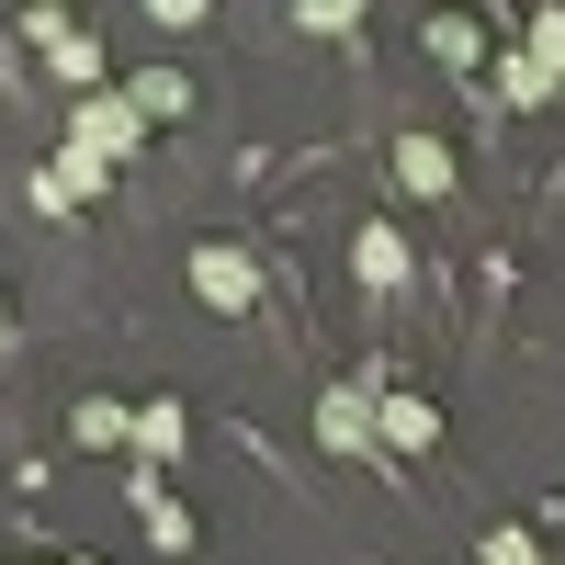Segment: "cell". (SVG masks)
Segmentation results:
<instances>
[{"label":"cell","instance_id":"cell-9","mask_svg":"<svg viewBox=\"0 0 565 565\" xmlns=\"http://www.w3.org/2000/svg\"><path fill=\"white\" fill-rule=\"evenodd\" d=\"M90 193H103V159H57V170H45V215H68V204H90Z\"/></svg>","mask_w":565,"mask_h":565},{"label":"cell","instance_id":"cell-10","mask_svg":"<svg viewBox=\"0 0 565 565\" xmlns=\"http://www.w3.org/2000/svg\"><path fill=\"white\" fill-rule=\"evenodd\" d=\"M136 452H148V476L181 452V407H136Z\"/></svg>","mask_w":565,"mask_h":565},{"label":"cell","instance_id":"cell-12","mask_svg":"<svg viewBox=\"0 0 565 565\" xmlns=\"http://www.w3.org/2000/svg\"><path fill=\"white\" fill-rule=\"evenodd\" d=\"M430 57H441V68H476V23L441 12V23H430Z\"/></svg>","mask_w":565,"mask_h":565},{"label":"cell","instance_id":"cell-8","mask_svg":"<svg viewBox=\"0 0 565 565\" xmlns=\"http://www.w3.org/2000/svg\"><path fill=\"white\" fill-rule=\"evenodd\" d=\"M68 430H79L90 452H136V407H114V396H79V407H68Z\"/></svg>","mask_w":565,"mask_h":565},{"label":"cell","instance_id":"cell-2","mask_svg":"<svg viewBox=\"0 0 565 565\" xmlns=\"http://www.w3.org/2000/svg\"><path fill=\"white\" fill-rule=\"evenodd\" d=\"M136 136H148V125H136L125 90H103V103H79V114H68V148H79V159H136Z\"/></svg>","mask_w":565,"mask_h":565},{"label":"cell","instance_id":"cell-3","mask_svg":"<svg viewBox=\"0 0 565 565\" xmlns=\"http://www.w3.org/2000/svg\"><path fill=\"white\" fill-rule=\"evenodd\" d=\"M396 193L407 204H441L452 193V148H441V136H396Z\"/></svg>","mask_w":565,"mask_h":565},{"label":"cell","instance_id":"cell-1","mask_svg":"<svg viewBox=\"0 0 565 565\" xmlns=\"http://www.w3.org/2000/svg\"><path fill=\"white\" fill-rule=\"evenodd\" d=\"M430 441H441V407L373 362V452H430Z\"/></svg>","mask_w":565,"mask_h":565},{"label":"cell","instance_id":"cell-7","mask_svg":"<svg viewBox=\"0 0 565 565\" xmlns=\"http://www.w3.org/2000/svg\"><path fill=\"white\" fill-rule=\"evenodd\" d=\"M351 271L373 282V295H385V282H407V238H396V226H385V215H373V226H362V238H351Z\"/></svg>","mask_w":565,"mask_h":565},{"label":"cell","instance_id":"cell-13","mask_svg":"<svg viewBox=\"0 0 565 565\" xmlns=\"http://www.w3.org/2000/svg\"><path fill=\"white\" fill-rule=\"evenodd\" d=\"M498 90H509V103H554V68H543V57H509Z\"/></svg>","mask_w":565,"mask_h":565},{"label":"cell","instance_id":"cell-4","mask_svg":"<svg viewBox=\"0 0 565 565\" xmlns=\"http://www.w3.org/2000/svg\"><path fill=\"white\" fill-rule=\"evenodd\" d=\"M193 295H204V306H215V317H238V306H249V295H260V271H249V260H238V249H193Z\"/></svg>","mask_w":565,"mask_h":565},{"label":"cell","instance_id":"cell-6","mask_svg":"<svg viewBox=\"0 0 565 565\" xmlns=\"http://www.w3.org/2000/svg\"><path fill=\"white\" fill-rule=\"evenodd\" d=\"M317 441H340V452H362V441H373V373H362V385H340V396L317 407Z\"/></svg>","mask_w":565,"mask_h":565},{"label":"cell","instance_id":"cell-11","mask_svg":"<svg viewBox=\"0 0 565 565\" xmlns=\"http://www.w3.org/2000/svg\"><path fill=\"white\" fill-rule=\"evenodd\" d=\"M45 57H57V68H68V79H90V68H103V45H90V34H79V23H57V34H45Z\"/></svg>","mask_w":565,"mask_h":565},{"label":"cell","instance_id":"cell-15","mask_svg":"<svg viewBox=\"0 0 565 565\" xmlns=\"http://www.w3.org/2000/svg\"><path fill=\"white\" fill-rule=\"evenodd\" d=\"M487 565H543V554H532V532H487Z\"/></svg>","mask_w":565,"mask_h":565},{"label":"cell","instance_id":"cell-14","mask_svg":"<svg viewBox=\"0 0 565 565\" xmlns=\"http://www.w3.org/2000/svg\"><path fill=\"white\" fill-rule=\"evenodd\" d=\"M532 57H543V68L565 79V12H532Z\"/></svg>","mask_w":565,"mask_h":565},{"label":"cell","instance_id":"cell-5","mask_svg":"<svg viewBox=\"0 0 565 565\" xmlns=\"http://www.w3.org/2000/svg\"><path fill=\"white\" fill-rule=\"evenodd\" d=\"M125 103H136V125H181V114H193V79H181V68H136Z\"/></svg>","mask_w":565,"mask_h":565}]
</instances>
